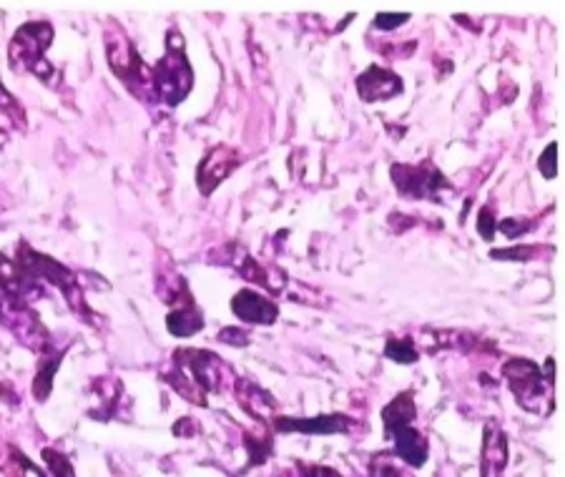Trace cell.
I'll use <instances>...</instances> for the list:
<instances>
[{"label":"cell","instance_id":"6da1fadb","mask_svg":"<svg viewBox=\"0 0 565 477\" xmlns=\"http://www.w3.org/2000/svg\"><path fill=\"white\" fill-rule=\"evenodd\" d=\"M226 365L214 352L206 349H176L171 367L164 372V380L191 405L206 407V395L224 387Z\"/></svg>","mask_w":565,"mask_h":477},{"label":"cell","instance_id":"7a4b0ae2","mask_svg":"<svg viewBox=\"0 0 565 477\" xmlns=\"http://www.w3.org/2000/svg\"><path fill=\"white\" fill-rule=\"evenodd\" d=\"M503 377L523 410L548 417L555 410V362L548 360V375L528 357H513L503 365Z\"/></svg>","mask_w":565,"mask_h":477},{"label":"cell","instance_id":"3957f363","mask_svg":"<svg viewBox=\"0 0 565 477\" xmlns=\"http://www.w3.org/2000/svg\"><path fill=\"white\" fill-rule=\"evenodd\" d=\"M18 269H21L26 277H31L33 282L36 279H43V282L53 284L56 289H61L63 299L68 302V307L83 319V322H91L93 324V314L88 309L86 297H83V289L78 284V277L71 272L68 267H63L61 262L56 259L46 257V254H38L33 252L28 244H18V259H16Z\"/></svg>","mask_w":565,"mask_h":477},{"label":"cell","instance_id":"277c9868","mask_svg":"<svg viewBox=\"0 0 565 477\" xmlns=\"http://www.w3.org/2000/svg\"><path fill=\"white\" fill-rule=\"evenodd\" d=\"M53 43V26L46 21L26 23L13 36L8 48V61L13 71H28L41 78L48 86H56V76L51 63L46 61V51Z\"/></svg>","mask_w":565,"mask_h":477},{"label":"cell","instance_id":"5b68a950","mask_svg":"<svg viewBox=\"0 0 565 477\" xmlns=\"http://www.w3.org/2000/svg\"><path fill=\"white\" fill-rule=\"evenodd\" d=\"M194 86V73L184 53V38L179 33H169L166 38V56L151 71V88L166 106H176L189 96Z\"/></svg>","mask_w":565,"mask_h":477},{"label":"cell","instance_id":"8992f818","mask_svg":"<svg viewBox=\"0 0 565 477\" xmlns=\"http://www.w3.org/2000/svg\"><path fill=\"white\" fill-rule=\"evenodd\" d=\"M0 324L28 349L41 354L48 349V329L43 327L38 314L28 307L26 299L3 287H0Z\"/></svg>","mask_w":565,"mask_h":477},{"label":"cell","instance_id":"52a82bcc","mask_svg":"<svg viewBox=\"0 0 565 477\" xmlns=\"http://www.w3.org/2000/svg\"><path fill=\"white\" fill-rule=\"evenodd\" d=\"M106 53L113 73L131 88L139 98L154 96L151 88V71L144 66L141 56L136 53L134 43L124 33H108L106 36Z\"/></svg>","mask_w":565,"mask_h":477},{"label":"cell","instance_id":"ba28073f","mask_svg":"<svg viewBox=\"0 0 565 477\" xmlns=\"http://www.w3.org/2000/svg\"><path fill=\"white\" fill-rule=\"evenodd\" d=\"M392 181L397 191L407 199H437L442 189H450L442 171H437L432 164L420 166H392Z\"/></svg>","mask_w":565,"mask_h":477},{"label":"cell","instance_id":"9c48e42d","mask_svg":"<svg viewBox=\"0 0 565 477\" xmlns=\"http://www.w3.org/2000/svg\"><path fill=\"white\" fill-rule=\"evenodd\" d=\"M164 299L174 307L169 312V317H166V329L174 337H194V334H199L204 329V314L196 307L184 279H176L174 289H166L164 292Z\"/></svg>","mask_w":565,"mask_h":477},{"label":"cell","instance_id":"30bf717a","mask_svg":"<svg viewBox=\"0 0 565 477\" xmlns=\"http://www.w3.org/2000/svg\"><path fill=\"white\" fill-rule=\"evenodd\" d=\"M239 161H242V156H239L232 146H214V149L204 156L199 169H196V184H199L201 194H214L216 186L237 169Z\"/></svg>","mask_w":565,"mask_h":477},{"label":"cell","instance_id":"8fae6325","mask_svg":"<svg viewBox=\"0 0 565 477\" xmlns=\"http://www.w3.org/2000/svg\"><path fill=\"white\" fill-rule=\"evenodd\" d=\"M402 91H405L402 78L382 66H370L360 78H357V93H360L362 101L367 103L387 101V98L400 96Z\"/></svg>","mask_w":565,"mask_h":477},{"label":"cell","instance_id":"7c38bea8","mask_svg":"<svg viewBox=\"0 0 565 477\" xmlns=\"http://www.w3.org/2000/svg\"><path fill=\"white\" fill-rule=\"evenodd\" d=\"M508 467V437L495 422H488L480 450V477H505Z\"/></svg>","mask_w":565,"mask_h":477},{"label":"cell","instance_id":"4fadbf2b","mask_svg":"<svg viewBox=\"0 0 565 477\" xmlns=\"http://www.w3.org/2000/svg\"><path fill=\"white\" fill-rule=\"evenodd\" d=\"M277 432H302V435H339L350 430L345 415H317V417H274Z\"/></svg>","mask_w":565,"mask_h":477},{"label":"cell","instance_id":"5bb4252c","mask_svg":"<svg viewBox=\"0 0 565 477\" xmlns=\"http://www.w3.org/2000/svg\"><path fill=\"white\" fill-rule=\"evenodd\" d=\"M387 437H390L392 445H395L397 460L405 462V465L412 467V470H420V467L427 462V457H430V442H427V437L422 435L420 430H415L412 425L397 427V430L387 432Z\"/></svg>","mask_w":565,"mask_h":477},{"label":"cell","instance_id":"9a60e30c","mask_svg":"<svg viewBox=\"0 0 565 477\" xmlns=\"http://www.w3.org/2000/svg\"><path fill=\"white\" fill-rule=\"evenodd\" d=\"M232 312L237 314L242 322L247 324H274L279 317V307L264 294L254 292V289H242L234 294L232 299Z\"/></svg>","mask_w":565,"mask_h":477},{"label":"cell","instance_id":"2e32d148","mask_svg":"<svg viewBox=\"0 0 565 477\" xmlns=\"http://www.w3.org/2000/svg\"><path fill=\"white\" fill-rule=\"evenodd\" d=\"M237 397L239 405H242L249 415L257 417V420H269V415L277 412V400L252 380H237Z\"/></svg>","mask_w":565,"mask_h":477},{"label":"cell","instance_id":"e0dca14e","mask_svg":"<svg viewBox=\"0 0 565 477\" xmlns=\"http://www.w3.org/2000/svg\"><path fill=\"white\" fill-rule=\"evenodd\" d=\"M415 420H417V405L412 392H402V395H397L395 400L382 410V425H385V432L412 425Z\"/></svg>","mask_w":565,"mask_h":477},{"label":"cell","instance_id":"ac0fdd59","mask_svg":"<svg viewBox=\"0 0 565 477\" xmlns=\"http://www.w3.org/2000/svg\"><path fill=\"white\" fill-rule=\"evenodd\" d=\"M61 362L63 352H51V349H46V352L41 354V365H38L36 380H33V397H36V402H46L48 397H51L53 377H56Z\"/></svg>","mask_w":565,"mask_h":477},{"label":"cell","instance_id":"d6986e66","mask_svg":"<svg viewBox=\"0 0 565 477\" xmlns=\"http://www.w3.org/2000/svg\"><path fill=\"white\" fill-rule=\"evenodd\" d=\"M6 472L11 477H46V472L41 470L38 465H33L26 455H23L18 447H8V462H6Z\"/></svg>","mask_w":565,"mask_h":477},{"label":"cell","instance_id":"ffe728a7","mask_svg":"<svg viewBox=\"0 0 565 477\" xmlns=\"http://www.w3.org/2000/svg\"><path fill=\"white\" fill-rule=\"evenodd\" d=\"M370 475L372 477H412L405 470V462L397 460L390 452H380V455L372 457L370 462Z\"/></svg>","mask_w":565,"mask_h":477},{"label":"cell","instance_id":"44dd1931","mask_svg":"<svg viewBox=\"0 0 565 477\" xmlns=\"http://www.w3.org/2000/svg\"><path fill=\"white\" fill-rule=\"evenodd\" d=\"M385 357L387 360L397 362V365H415L417 357H420V352H417V347L412 344V339H387L385 344Z\"/></svg>","mask_w":565,"mask_h":477},{"label":"cell","instance_id":"7402d4cb","mask_svg":"<svg viewBox=\"0 0 565 477\" xmlns=\"http://www.w3.org/2000/svg\"><path fill=\"white\" fill-rule=\"evenodd\" d=\"M0 113H6L16 129H26V111H23L21 103L11 96V91L3 83H0Z\"/></svg>","mask_w":565,"mask_h":477},{"label":"cell","instance_id":"603a6c76","mask_svg":"<svg viewBox=\"0 0 565 477\" xmlns=\"http://www.w3.org/2000/svg\"><path fill=\"white\" fill-rule=\"evenodd\" d=\"M41 457L48 465V470H51L53 477H76V470H73L71 460H68L66 455H61L58 450H53V447H43Z\"/></svg>","mask_w":565,"mask_h":477},{"label":"cell","instance_id":"cb8c5ba5","mask_svg":"<svg viewBox=\"0 0 565 477\" xmlns=\"http://www.w3.org/2000/svg\"><path fill=\"white\" fill-rule=\"evenodd\" d=\"M247 450L252 457V465H262L269 460V452H272V437H247Z\"/></svg>","mask_w":565,"mask_h":477},{"label":"cell","instance_id":"d4e9b609","mask_svg":"<svg viewBox=\"0 0 565 477\" xmlns=\"http://www.w3.org/2000/svg\"><path fill=\"white\" fill-rule=\"evenodd\" d=\"M555 154H558V144L550 141L548 149H545L538 159V169L545 179H555V176H558V156Z\"/></svg>","mask_w":565,"mask_h":477},{"label":"cell","instance_id":"484cf974","mask_svg":"<svg viewBox=\"0 0 565 477\" xmlns=\"http://www.w3.org/2000/svg\"><path fill=\"white\" fill-rule=\"evenodd\" d=\"M538 252V247H515V249H495L493 259L498 262H528L530 254Z\"/></svg>","mask_w":565,"mask_h":477},{"label":"cell","instance_id":"4316f807","mask_svg":"<svg viewBox=\"0 0 565 477\" xmlns=\"http://www.w3.org/2000/svg\"><path fill=\"white\" fill-rule=\"evenodd\" d=\"M495 229H498V221H495V216H493V211H490V206H485V209L480 211V216H478L480 236H483L485 242H493V239H495Z\"/></svg>","mask_w":565,"mask_h":477},{"label":"cell","instance_id":"83f0119b","mask_svg":"<svg viewBox=\"0 0 565 477\" xmlns=\"http://www.w3.org/2000/svg\"><path fill=\"white\" fill-rule=\"evenodd\" d=\"M219 342L232 344V347H247V344L252 342V339H249L247 329L229 327V329H221V332H219Z\"/></svg>","mask_w":565,"mask_h":477},{"label":"cell","instance_id":"f1b7e54d","mask_svg":"<svg viewBox=\"0 0 565 477\" xmlns=\"http://www.w3.org/2000/svg\"><path fill=\"white\" fill-rule=\"evenodd\" d=\"M498 229L503 231L505 236H510V239H518V236H523L525 231L530 229V221H523V219H503V221H498Z\"/></svg>","mask_w":565,"mask_h":477},{"label":"cell","instance_id":"f546056e","mask_svg":"<svg viewBox=\"0 0 565 477\" xmlns=\"http://www.w3.org/2000/svg\"><path fill=\"white\" fill-rule=\"evenodd\" d=\"M407 13H380L375 18V28H382V31H395L397 26L407 23Z\"/></svg>","mask_w":565,"mask_h":477},{"label":"cell","instance_id":"4dcf8cb0","mask_svg":"<svg viewBox=\"0 0 565 477\" xmlns=\"http://www.w3.org/2000/svg\"><path fill=\"white\" fill-rule=\"evenodd\" d=\"M299 477H342L337 470L327 465H297Z\"/></svg>","mask_w":565,"mask_h":477}]
</instances>
